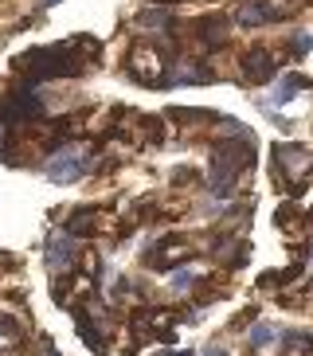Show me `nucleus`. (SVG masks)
I'll use <instances>...</instances> for the list:
<instances>
[{
  "instance_id": "f257e3e1",
  "label": "nucleus",
  "mask_w": 313,
  "mask_h": 356,
  "mask_svg": "<svg viewBox=\"0 0 313 356\" xmlns=\"http://www.w3.org/2000/svg\"><path fill=\"white\" fill-rule=\"evenodd\" d=\"M83 47V35L67 43H55V47H35V51H24L16 59V71H24L31 83H47V79H63V74H79L90 55H79Z\"/></svg>"
},
{
  "instance_id": "f03ea898",
  "label": "nucleus",
  "mask_w": 313,
  "mask_h": 356,
  "mask_svg": "<svg viewBox=\"0 0 313 356\" xmlns=\"http://www.w3.org/2000/svg\"><path fill=\"white\" fill-rule=\"evenodd\" d=\"M255 161V149L247 141H219L216 161H211V192L216 196H231L235 192V177Z\"/></svg>"
},
{
  "instance_id": "7ed1b4c3",
  "label": "nucleus",
  "mask_w": 313,
  "mask_h": 356,
  "mask_svg": "<svg viewBox=\"0 0 313 356\" xmlns=\"http://www.w3.org/2000/svg\"><path fill=\"white\" fill-rule=\"evenodd\" d=\"M168 55L156 47V43H137L134 51L125 55V71H129V79H137V83L145 86H161L168 83Z\"/></svg>"
},
{
  "instance_id": "20e7f679",
  "label": "nucleus",
  "mask_w": 313,
  "mask_h": 356,
  "mask_svg": "<svg viewBox=\"0 0 313 356\" xmlns=\"http://www.w3.org/2000/svg\"><path fill=\"white\" fill-rule=\"evenodd\" d=\"M239 67H243V74H247L250 83H271L274 71H278V59H274L271 51L255 47V51H247V55L239 59Z\"/></svg>"
},
{
  "instance_id": "39448f33",
  "label": "nucleus",
  "mask_w": 313,
  "mask_h": 356,
  "mask_svg": "<svg viewBox=\"0 0 313 356\" xmlns=\"http://www.w3.org/2000/svg\"><path fill=\"white\" fill-rule=\"evenodd\" d=\"M83 172H86V161L79 153H71V149H63L59 157L47 165V180H55V184H74Z\"/></svg>"
},
{
  "instance_id": "423d86ee",
  "label": "nucleus",
  "mask_w": 313,
  "mask_h": 356,
  "mask_svg": "<svg viewBox=\"0 0 313 356\" xmlns=\"http://www.w3.org/2000/svg\"><path fill=\"white\" fill-rule=\"evenodd\" d=\"M192 254V247L188 243H180V239H168L161 251H149V266H156V270H172L180 259H188Z\"/></svg>"
},
{
  "instance_id": "0eeeda50",
  "label": "nucleus",
  "mask_w": 313,
  "mask_h": 356,
  "mask_svg": "<svg viewBox=\"0 0 313 356\" xmlns=\"http://www.w3.org/2000/svg\"><path fill=\"white\" fill-rule=\"evenodd\" d=\"M74 251H79V247H74V239H71V231H67V235H59V239H51L47 243V266H51V270H71V262H74Z\"/></svg>"
},
{
  "instance_id": "6e6552de",
  "label": "nucleus",
  "mask_w": 313,
  "mask_h": 356,
  "mask_svg": "<svg viewBox=\"0 0 313 356\" xmlns=\"http://www.w3.org/2000/svg\"><path fill=\"white\" fill-rule=\"evenodd\" d=\"M274 20H278V8H274V4H262V0L243 4V12H239L243 28H262V24H274Z\"/></svg>"
},
{
  "instance_id": "1a4fd4ad",
  "label": "nucleus",
  "mask_w": 313,
  "mask_h": 356,
  "mask_svg": "<svg viewBox=\"0 0 313 356\" xmlns=\"http://www.w3.org/2000/svg\"><path fill=\"white\" fill-rule=\"evenodd\" d=\"M196 35L208 47H216V43H223V35H227V20L223 16H204V20H196Z\"/></svg>"
},
{
  "instance_id": "9d476101",
  "label": "nucleus",
  "mask_w": 313,
  "mask_h": 356,
  "mask_svg": "<svg viewBox=\"0 0 313 356\" xmlns=\"http://www.w3.org/2000/svg\"><path fill=\"white\" fill-rule=\"evenodd\" d=\"M282 348H286L290 356H302V353H310V348H313V337L310 333H290L286 341H282Z\"/></svg>"
},
{
  "instance_id": "9b49d317",
  "label": "nucleus",
  "mask_w": 313,
  "mask_h": 356,
  "mask_svg": "<svg viewBox=\"0 0 313 356\" xmlns=\"http://www.w3.org/2000/svg\"><path fill=\"white\" fill-rule=\"evenodd\" d=\"M298 90H302V79H298V74H290V79H286V83L278 86V90H274V102H290L294 95H298Z\"/></svg>"
},
{
  "instance_id": "f8f14e48",
  "label": "nucleus",
  "mask_w": 313,
  "mask_h": 356,
  "mask_svg": "<svg viewBox=\"0 0 313 356\" xmlns=\"http://www.w3.org/2000/svg\"><path fill=\"white\" fill-rule=\"evenodd\" d=\"M274 341V329L271 325H255V333H250V348H266Z\"/></svg>"
},
{
  "instance_id": "ddd939ff",
  "label": "nucleus",
  "mask_w": 313,
  "mask_h": 356,
  "mask_svg": "<svg viewBox=\"0 0 313 356\" xmlns=\"http://www.w3.org/2000/svg\"><path fill=\"white\" fill-rule=\"evenodd\" d=\"M0 333H16V321H12V317H4V314H0Z\"/></svg>"
},
{
  "instance_id": "4468645a",
  "label": "nucleus",
  "mask_w": 313,
  "mask_h": 356,
  "mask_svg": "<svg viewBox=\"0 0 313 356\" xmlns=\"http://www.w3.org/2000/svg\"><path fill=\"white\" fill-rule=\"evenodd\" d=\"M204 356H227V353H223V348H208Z\"/></svg>"
},
{
  "instance_id": "2eb2a0df",
  "label": "nucleus",
  "mask_w": 313,
  "mask_h": 356,
  "mask_svg": "<svg viewBox=\"0 0 313 356\" xmlns=\"http://www.w3.org/2000/svg\"><path fill=\"white\" fill-rule=\"evenodd\" d=\"M51 4H59V0H43V8H51Z\"/></svg>"
},
{
  "instance_id": "dca6fc26",
  "label": "nucleus",
  "mask_w": 313,
  "mask_h": 356,
  "mask_svg": "<svg viewBox=\"0 0 313 356\" xmlns=\"http://www.w3.org/2000/svg\"><path fill=\"white\" fill-rule=\"evenodd\" d=\"M172 356H196V353H192V348H188V353H172Z\"/></svg>"
}]
</instances>
